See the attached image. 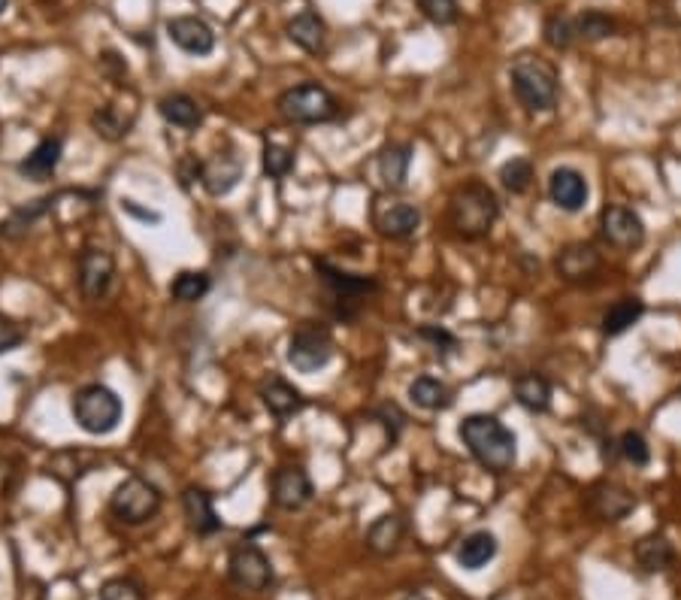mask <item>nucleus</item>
Returning a JSON list of instances; mask_svg holds the SVG:
<instances>
[{"instance_id": "f03ea898", "label": "nucleus", "mask_w": 681, "mask_h": 600, "mask_svg": "<svg viewBox=\"0 0 681 600\" xmlns=\"http://www.w3.org/2000/svg\"><path fill=\"white\" fill-rule=\"evenodd\" d=\"M512 91L527 113H551L560 100V73L557 67L533 52H521L509 67Z\"/></svg>"}, {"instance_id": "473e14b6", "label": "nucleus", "mask_w": 681, "mask_h": 600, "mask_svg": "<svg viewBox=\"0 0 681 600\" xmlns=\"http://www.w3.org/2000/svg\"><path fill=\"white\" fill-rule=\"evenodd\" d=\"M533 176L536 173H533V164L527 158H512L500 167V182L512 194H524L533 185Z\"/></svg>"}, {"instance_id": "6e6552de", "label": "nucleus", "mask_w": 681, "mask_h": 600, "mask_svg": "<svg viewBox=\"0 0 681 600\" xmlns=\"http://www.w3.org/2000/svg\"><path fill=\"white\" fill-rule=\"evenodd\" d=\"M333 358V343H330V334L315 325V322H303L294 334H291V343H288V361L294 370L300 373H315L321 367H327Z\"/></svg>"}, {"instance_id": "ddd939ff", "label": "nucleus", "mask_w": 681, "mask_h": 600, "mask_svg": "<svg viewBox=\"0 0 681 600\" xmlns=\"http://www.w3.org/2000/svg\"><path fill=\"white\" fill-rule=\"evenodd\" d=\"M116 276V261L103 249H85L79 258V288L85 300H100Z\"/></svg>"}, {"instance_id": "7ed1b4c3", "label": "nucleus", "mask_w": 681, "mask_h": 600, "mask_svg": "<svg viewBox=\"0 0 681 600\" xmlns=\"http://www.w3.org/2000/svg\"><path fill=\"white\" fill-rule=\"evenodd\" d=\"M500 219V200L482 182H467L448 200V225L464 240H482Z\"/></svg>"}, {"instance_id": "4c0bfd02", "label": "nucleus", "mask_w": 681, "mask_h": 600, "mask_svg": "<svg viewBox=\"0 0 681 600\" xmlns=\"http://www.w3.org/2000/svg\"><path fill=\"white\" fill-rule=\"evenodd\" d=\"M294 170V152L288 146H279V143H270L264 149V173L273 176V179H282Z\"/></svg>"}, {"instance_id": "a878e982", "label": "nucleus", "mask_w": 681, "mask_h": 600, "mask_svg": "<svg viewBox=\"0 0 681 600\" xmlns=\"http://www.w3.org/2000/svg\"><path fill=\"white\" fill-rule=\"evenodd\" d=\"M409 397L415 400V407L427 410V413H439V410H448L454 404L451 397V388L433 376H418L412 385H409Z\"/></svg>"}, {"instance_id": "a19ab883", "label": "nucleus", "mask_w": 681, "mask_h": 600, "mask_svg": "<svg viewBox=\"0 0 681 600\" xmlns=\"http://www.w3.org/2000/svg\"><path fill=\"white\" fill-rule=\"evenodd\" d=\"M379 416L385 419V428H388V434H391V443H397V440H400V431H403V425H406V416L400 413L397 404H385V407L379 410Z\"/></svg>"}, {"instance_id": "bb28decb", "label": "nucleus", "mask_w": 681, "mask_h": 600, "mask_svg": "<svg viewBox=\"0 0 681 600\" xmlns=\"http://www.w3.org/2000/svg\"><path fill=\"white\" fill-rule=\"evenodd\" d=\"M645 316V304L639 297H621L603 316V337H621L627 334L639 319Z\"/></svg>"}, {"instance_id": "72a5a7b5", "label": "nucleus", "mask_w": 681, "mask_h": 600, "mask_svg": "<svg viewBox=\"0 0 681 600\" xmlns=\"http://www.w3.org/2000/svg\"><path fill=\"white\" fill-rule=\"evenodd\" d=\"M576 40H579V34H576V19L557 13V16H551V19L545 22V43H548L551 49L566 52Z\"/></svg>"}, {"instance_id": "20e7f679", "label": "nucleus", "mask_w": 681, "mask_h": 600, "mask_svg": "<svg viewBox=\"0 0 681 600\" xmlns=\"http://www.w3.org/2000/svg\"><path fill=\"white\" fill-rule=\"evenodd\" d=\"M122 413V397L106 385H85L73 394V419L85 434H112L122 422Z\"/></svg>"}, {"instance_id": "dca6fc26", "label": "nucleus", "mask_w": 681, "mask_h": 600, "mask_svg": "<svg viewBox=\"0 0 681 600\" xmlns=\"http://www.w3.org/2000/svg\"><path fill=\"white\" fill-rule=\"evenodd\" d=\"M167 34H170V40H173L182 52H188V55H209V52L215 49V34H212V28H209L203 19H197V16L170 19V22H167Z\"/></svg>"}, {"instance_id": "58836bf2", "label": "nucleus", "mask_w": 681, "mask_h": 600, "mask_svg": "<svg viewBox=\"0 0 681 600\" xmlns=\"http://www.w3.org/2000/svg\"><path fill=\"white\" fill-rule=\"evenodd\" d=\"M100 600H146V597H143V588L134 579L119 576V579H109V582L100 585Z\"/></svg>"}, {"instance_id": "37998d69", "label": "nucleus", "mask_w": 681, "mask_h": 600, "mask_svg": "<svg viewBox=\"0 0 681 600\" xmlns=\"http://www.w3.org/2000/svg\"><path fill=\"white\" fill-rule=\"evenodd\" d=\"M403 600H430V597H424V594H418V591H412V594H406Z\"/></svg>"}, {"instance_id": "39448f33", "label": "nucleus", "mask_w": 681, "mask_h": 600, "mask_svg": "<svg viewBox=\"0 0 681 600\" xmlns=\"http://www.w3.org/2000/svg\"><path fill=\"white\" fill-rule=\"evenodd\" d=\"M279 113L288 122L297 125H318V122H330L339 113L336 97L318 85V82H306V85H294L279 97Z\"/></svg>"}, {"instance_id": "393cba45", "label": "nucleus", "mask_w": 681, "mask_h": 600, "mask_svg": "<svg viewBox=\"0 0 681 600\" xmlns=\"http://www.w3.org/2000/svg\"><path fill=\"white\" fill-rule=\"evenodd\" d=\"M636 555V564L645 570V573H663L672 561H675V549L672 543L663 537V534H648L636 543L633 549Z\"/></svg>"}, {"instance_id": "a211bd4d", "label": "nucleus", "mask_w": 681, "mask_h": 600, "mask_svg": "<svg viewBox=\"0 0 681 600\" xmlns=\"http://www.w3.org/2000/svg\"><path fill=\"white\" fill-rule=\"evenodd\" d=\"M182 510H185L188 528H191L197 537H212V534L221 531V519L215 516L212 497H209L203 488H188V491L182 494Z\"/></svg>"}, {"instance_id": "1a4fd4ad", "label": "nucleus", "mask_w": 681, "mask_h": 600, "mask_svg": "<svg viewBox=\"0 0 681 600\" xmlns=\"http://www.w3.org/2000/svg\"><path fill=\"white\" fill-rule=\"evenodd\" d=\"M600 234L618 252H636L645 243V222L636 210L609 204L600 213Z\"/></svg>"}, {"instance_id": "2eb2a0df", "label": "nucleus", "mask_w": 681, "mask_h": 600, "mask_svg": "<svg viewBox=\"0 0 681 600\" xmlns=\"http://www.w3.org/2000/svg\"><path fill=\"white\" fill-rule=\"evenodd\" d=\"M273 500L282 510H303L312 500V479L300 467H279L273 473Z\"/></svg>"}, {"instance_id": "412c9836", "label": "nucleus", "mask_w": 681, "mask_h": 600, "mask_svg": "<svg viewBox=\"0 0 681 600\" xmlns=\"http://www.w3.org/2000/svg\"><path fill=\"white\" fill-rule=\"evenodd\" d=\"M418 225H421V213L412 204H391L385 213L376 216V228L388 240H406L418 231Z\"/></svg>"}, {"instance_id": "2f4dec72", "label": "nucleus", "mask_w": 681, "mask_h": 600, "mask_svg": "<svg viewBox=\"0 0 681 600\" xmlns=\"http://www.w3.org/2000/svg\"><path fill=\"white\" fill-rule=\"evenodd\" d=\"M576 34L585 43H600V40H606V37L615 34V19L606 16V13H600V10H588V13H582L576 19Z\"/></svg>"}, {"instance_id": "c9c22d12", "label": "nucleus", "mask_w": 681, "mask_h": 600, "mask_svg": "<svg viewBox=\"0 0 681 600\" xmlns=\"http://www.w3.org/2000/svg\"><path fill=\"white\" fill-rule=\"evenodd\" d=\"M91 122H94L97 134L106 137V140H119V137H125L128 128H131V119H125L116 107H103V110H97Z\"/></svg>"}, {"instance_id": "f257e3e1", "label": "nucleus", "mask_w": 681, "mask_h": 600, "mask_svg": "<svg viewBox=\"0 0 681 600\" xmlns=\"http://www.w3.org/2000/svg\"><path fill=\"white\" fill-rule=\"evenodd\" d=\"M464 446L470 449V455L494 476H503L515 467L518 461V440L515 434L488 413H473L461 422L458 428Z\"/></svg>"}, {"instance_id": "f3484780", "label": "nucleus", "mask_w": 681, "mask_h": 600, "mask_svg": "<svg viewBox=\"0 0 681 600\" xmlns=\"http://www.w3.org/2000/svg\"><path fill=\"white\" fill-rule=\"evenodd\" d=\"M243 176V161L234 152H218L209 164L200 167V179L209 194L221 197L227 191H234Z\"/></svg>"}, {"instance_id": "b1692460", "label": "nucleus", "mask_w": 681, "mask_h": 600, "mask_svg": "<svg viewBox=\"0 0 681 600\" xmlns=\"http://www.w3.org/2000/svg\"><path fill=\"white\" fill-rule=\"evenodd\" d=\"M261 400L276 419H291L294 413L303 410V394L294 385H288L285 379H270L261 388Z\"/></svg>"}, {"instance_id": "aec40b11", "label": "nucleus", "mask_w": 681, "mask_h": 600, "mask_svg": "<svg viewBox=\"0 0 681 600\" xmlns=\"http://www.w3.org/2000/svg\"><path fill=\"white\" fill-rule=\"evenodd\" d=\"M454 558L464 570H482L497 558V537L491 531H473L461 540Z\"/></svg>"}, {"instance_id": "c03bdc74", "label": "nucleus", "mask_w": 681, "mask_h": 600, "mask_svg": "<svg viewBox=\"0 0 681 600\" xmlns=\"http://www.w3.org/2000/svg\"><path fill=\"white\" fill-rule=\"evenodd\" d=\"M7 4H10V0H0V13H4V10H7Z\"/></svg>"}, {"instance_id": "4be33fe9", "label": "nucleus", "mask_w": 681, "mask_h": 600, "mask_svg": "<svg viewBox=\"0 0 681 600\" xmlns=\"http://www.w3.org/2000/svg\"><path fill=\"white\" fill-rule=\"evenodd\" d=\"M515 400L527 413H548L551 410V382L542 373H521L515 379Z\"/></svg>"}, {"instance_id": "423d86ee", "label": "nucleus", "mask_w": 681, "mask_h": 600, "mask_svg": "<svg viewBox=\"0 0 681 600\" xmlns=\"http://www.w3.org/2000/svg\"><path fill=\"white\" fill-rule=\"evenodd\" d=\"M109 510L119 522L125 525H143L149 519L158 516L161 510V491L146 482L143 476H131L125 479L116 491L109 497Z\"/></svg>"}, {"instance_id": "e433bc0d", "label": "nucleus", "mask_w": 681, "mask_h": 600, "mask_svg": "<svg viewBox=\"0 0 681 600\" xmlns=\"http://www.w3.org/2000/svg\"><path fill=\"white\" fill-rule=\"evenodd\" d=\"M618 452L633 467H648V461H651V446H648V440L639 431H627L621 437V443H618Z\"/></svg>"}, {"instance_id": "7c9ffc66", "label": "nucleus", "mask_w": 681, "mask_h": 600, "mask_svg": "<svg viewBox=\"0 0 681 600\" xmlns=\"http://www.w3.org/2000/svg\"><path fill=\"white\" fill-rule=\"evenodd\" d=\"M206 291H209V276L200 270H182L170 282V294L179 300V304H194V300H200Z\"/></svg>"}, {"instance_id": "c85d7f7f", "label": "nucleus", "mask_w": 681, "mask_h": 600, "mask_svg": "<svg viewBox=\"0 0 681 600\" xmlns=\"http://www.w3.org/2000/svg\"><path fill=\"white\" fill-rule=\"evenodd\" d=\"M288 37H291L300 49H306V52H321V49H324L327 28H324V22H321L312 10H303L300 16H294V19L288 22Z\"/></svg>"}, {"instance_id": "5701e85b", "label": "nucleus", "mask_w": 681, "mask_h": 600, "mask_svg": "<svg viewBox=\"0 0 681 600\" xmlns=\"http://www.w3.org/2000/svg\"><path fill=\"white\" fill-rule=\"evenodd\" d=\"M403 537H406V522L400 519V516H394V513H385V516H379L373 525H370V531H367V546L376 552V555H394L397 549H400V543H403Z\"/></svg>"}, {"instance_id": "f8f14e48", "label": "nucleus", "mask_w": 681, "mask_h": 600, "mask_svg": "<svg viewBox=\"0 0 681 600\" xmlns=\"http://www.w3.org/2000/svg\"><path fill=\"white\" fill-rule=\"evenodd\" d=\"M548 197L563 213H582L591 197L585 173H579L576 167H557L548 179Z\"/></svg>"}, {"instance_id": "f704fd0d", "label": "nucleus", "mask_w": 681, "mask_h": 600, "mask_svg": "<svg viewBox=\"0 0 681 600\" xmlns=\"http://www.w3.org/2000/svg\"><path fill=\"white\" fill-rule=\"evenodd\" d=\"M418 10L430 25H439V28H448L461 19L458 0H418Z\"/></svg>"}, {"instance_id": "9d476101", "label": "nucleus", "mask_w": 681, "mask_h": 600, "mask_svg": "<svg viewBox=\"0 0 681 600\" xmlns=\"http://www.w3.org/2000/svg\"><path fill=\"white\" fill-rule=\"evenodd\" d=\"M554 270L570 285H591L603 273V255L597 252L594 243H570L557 252Z\"/></svg>"}, {"instance_id": "cd10ccee", "label": "nucleus", "mask_w": 681, "mask_h": 600, "mask_svg": "<svg viewBox=\"0 0 681 600\" xmlns=\"http://www.w3.org/2000/svg\"><path fill=\"white\" fill-rule=\"evenodd\" d=\"M164 122L176 125V128H185V131H194L200 122H203V110L197 107V100L188 97V94H170L164 97L158 104Z\"/></svg>"}, {"instance_id": "79ce46f5", "label": "nucleus", "mask_w": 681, "mask_h": 600, "mask_svg": "<svg viewBox=\"0 0 681 600\" xmlns=\"http://www.w3.org/2000/svg\"><path fill=\"white\" fill-rule=\"evenodd\" d=\"M418 337H421V340H430L433 346H448V349L458 346V340H454L445 328H421Z\"/></svg>"}, {"instance_id": "6ab92c4d", "label": "nucleus", "mask_w": 681, "mask_h": 600, "mask_svg": "<svg viewBox=\"0 0 681 600\" xmlns=\"http://www.w3.org/2000/svg\"><path fill=\"white\" fill-rule=\"evenodd\" d=\"M61 149H64L61 137H46V140H40V143L34 146V152H31V155L19 164V173H22V176H28V179H34V182L49 179V176L58 170Z\"/></svg>"}, {"instance_id": "9b49d317", "label": "nucleus", "mask_w": 681, "mask_h": 600, "mask_svg": "<svg viewBox=\"0 0 681 600\" xmlns=\"http://www.w3.org/2000/svg\"><path fill=\"white\" fill-rule=\"evenodd\" d=\"M227 573H231V582L243 591H264L273 582L270 558L252 543H243L234 549L231 561H227Z\"/></svg>"}, {"instance_id": "ea45409f", "label": "nucleus", "mask_w": 681, "mask_h": 600, "mask_svg": "<svg viewBox=\"0 0 681 600\" xmlns=\"http://www.w3.org/2000/svg\"><path fill=\"white\" fill-rule=\"evenodd\" d=\"M22 340H25L22 328H19L16 322H10V319L0 316V355H4V352H13L16 346H22Z\"/></svg>"}, {"instance_id": "0eeeda50", "label": "nucleus", "mask_w": 681, "mask_h": 600, "mask_svg": "<svg viewBox=\"0 0 681 600\" xmlns=\"http://www.w3.org/2000/svg\"><path fill=\"white\" fill-rule=\"evenodd\" d=\"M318 273L324 279V285L330 288L333 300H336V316L339 319H355L358 310L364 307V300L379 291V282L370 279V276H355V273H346V270H336L330 264H318Z\"/></svg>"}, {"instance_id": "c756f323", "label": "nucleus", "mask_w": 681, "mask_h": 600, "mask_svg": "<svg viewBox=\"0 0 681 600\" xmlns=\"http://www.w3.org/2000/svg\"><path fill=\"white\" fill-rule=\"evenodd\" d=\"M412 164V149L409 146H388L379 155V176L388 188H403Z\"/></svg>"}, {"instance_id": "4468645a", "label": "nucleus", "mask_w": 681, "mask_h": 600, "mask_svg": "<svg viewBox=\"0 0 681 600\" xmlns=\"http://www.w3.org/2000/svg\"><path fill=\"white\" fill-rule=\"evenodd\" d=\"M588 507L597 519L603 522H621L627 519L633 510H636V497L624 488V485H615V482H600L591 488V497H588Z\"/></svg>"}]
</instances>
